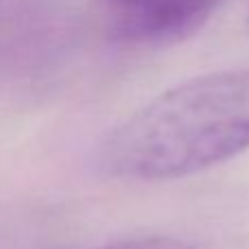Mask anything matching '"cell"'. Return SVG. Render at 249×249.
Wrapping results in <instances>:
<instances>
[{
    "instance_id": "cell-1",
    "label": "cell",
    "mask_w": 249,
    "mask_h": 249,
    "mask_svg": "<svg viewBox=\"0 0 249 249\" xmlns=\"http://www.w3.org/2000/svg\"><path fill=\"white\" fill-rule=\"evenodd\" d=\"M249 149V70H219L164 90L103 140L99 166L162 181L206 171Z\"/></svg>"
},
{
    "instance_id": "cell-3",
    "label": "cell",
    "mask_w": 249,
    "mask_h": 249,
    "mask_svg": "<svg viewBox=\"0 0 249 249\" xmlns=\"http://www.w3.org/2000/svg\"><path fill=\"white\" fill-rule=\"evenodd\" d=\"M96 249H197V247L173 236H138V238H124V241L107 243V245Z\"/></svg>"
},
{
    "instance_id": "cell-2",
    "label": "cell",
    "mask_w": 249,
    "mask_h": 249,
    "mask_svg": "<svg viewBox=\"0 0 249 249\" xmlns=\"http://www.w3.org/2000/svg\"><path fill=\"white\" fill-rule=\"evenodd\" d=\"M107 29L118 42L164 48L195 35L221 0H99Z\"/></svg>"
}]
</instances>
